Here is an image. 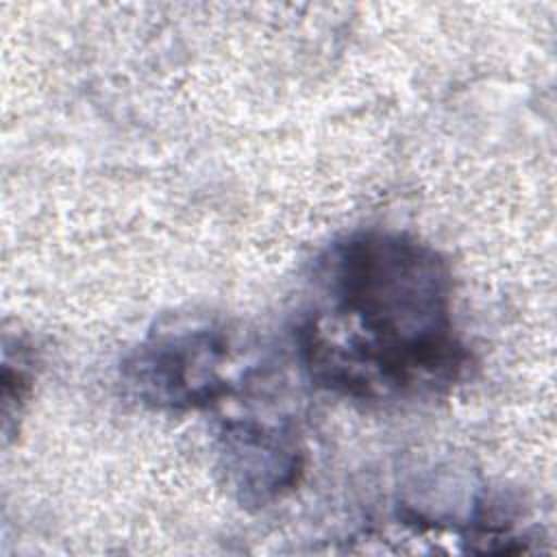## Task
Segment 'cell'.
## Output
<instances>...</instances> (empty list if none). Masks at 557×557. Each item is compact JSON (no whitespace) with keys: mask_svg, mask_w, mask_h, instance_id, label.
<instances>
[{"mask_svg":"<svg viewBox=\"0 0 557 557\" xmlns=\"http://www.w3.org/2000/svg\"><path fill=\"white\" fill-rule=\"evenodd\" d=\"M220 437L226 481L242 500L265 505L298 483L302 450L287 424L231 420Z\"/></svg>","mask_w":557,"mask_h":557,"instance_id":"3957f363","label":"cell"},{"mask_svg":"<svg viewBox=\"0 0 557 557\" xmlns=\"http://www.w3.org/2000/svg\"><path fill=\"white\" fill-rule=\"evenodd\" d=\"M231 335L207 318H170L157 324L122 361L126 392L165 411L200 409L233 392Z\"/></svg>","mask_w":557,"mask_h":557,"instance_id":"7a4b0ae2","label":"cell"},{"mask_svg":"<svg viewBox=\"0 0 557 557\" xmlns=\"http://www.w3.org/2000/svg\"><path fill=\"white\" fill-rule=\"evenodd\" d=\"M298 346L305 370L339 396L398 403L435 396L470 352L453 320L446 261L416 237L361 231L320 261Z\"/></svg>","mask_w":557,"mask_h":557,"instance_id":"6da1fadb","label":"cell"}]
</instances>
